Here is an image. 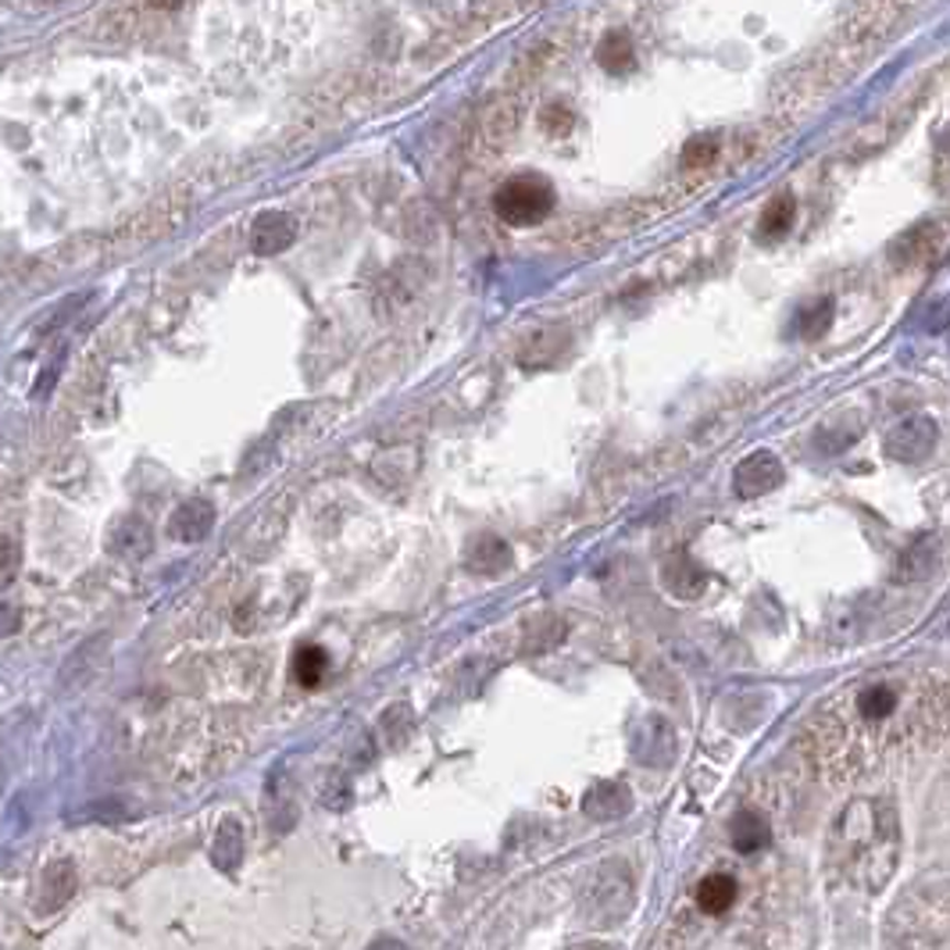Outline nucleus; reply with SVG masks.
<instances>
[{"instance_id": "obj_1", "label": "nucleus", "mask_w": 950, "mask_h": 950, "mask_svg": "<svg viewBox=\"0 0 950 950\" xmlns=\"http://www.w3.org/2000/svg\"><path fill=\"white\" fill-rule=\"evenodd\" d=\"M494 208L500 214V222H508V225H537L554 208V186L540 176L511 179L497 190Z\"/></svg>"}, {"instance_id": "obj_2", "label": "nucleus", "mask_w": 950, "mask_h": 950, "mask_svg": "<svg viewBox=\"0 0 950 950\" xmlns=\"http://www.w3.org/2000/svg\"><path fill=\"white\" fill-rule=\"evenodd\" d=\"M937 422L926 419V415H915V419H904L901 426L890 429L886 437V451L897 457V462H918V457L932 454L937 448Z\"/></svg>"}, {"instance_id": "obj_3", "label": "nucleus", "mask_w": 950, "mask_h": 950, "mask_svg": "<svg viewBox=\"0 0 950 950\" xmlns=\"http://www.w3.org/2000/svg\"><path fill=\"white\" fill-rule=\"evenodd\" d=\"M740 901V883L729 872H715L697 886V908L708 918H726Z\"/></svg>"}, {"instance_id": "obj_4", "label": "nucleus", "mask_w": 950, "mask_h": 950, "mask_svg": "<svg viewBox=\"0 0 950 950\" xmlns=\"http://www.w3.org/2000/svg\"><path fill=\"white\" fill-rule=\"evenodd\" d=\"M780 479H783L780 462H775L772 454L758 451V454H751V457H747V462L737 468V494L758 497V494H765V489H772Z\"/></svg>"}, {"instance_id": "obj_5", "label": "nucleus", "mask_w": 950, "mask_h": 950, "mask_svg": "<svg viewBox=\"0 0 950 950\" xmlns=\"http://www.w3.org/2000/svg\"><path fill=\"white\" fill-rule=\"evenodd\" d=\"M940 568V540L937 537H923L915 540L908 551L901 554L897 561V579L901 583H915V579H926Z\"/></svg>"}, {"instance_id": "obj_6", "label": "nucleus", "mask_w": 950, "mask_h": 950, "mask_svg": "<svg viewBox=\"0 0 950 950\" xmlns=\"http://www.w3.org/2000/svg\"><path fill=\"white\" fill-rule=\"evenodd\" d=\"M769 843H772V826L761 811L743 808L732 818V847H737L740 854H761Z\"/></svg>"}, {"instance_id": "obj_7", "label": "nucleus", "mask_w": 950, "mask_h": 950, "mask_svg": "<svg viewBox=\"0 0 950 950\" xmlns=\"http://www.w3.org/2000/svg\"><path fill=\"white\" fill-rule=\"evenodd\" d=\"M894 708H897V694L886 683H872L858 694V715L865 718V722H883V718L894 715Z\"/></svg>"}, {"instance_id": "obj_8", "label": "nucleus", "mask_w": 950, "mask_h": 950, "mask_svg": "<svg viewBox=\"0 0 950 950\" xmlns=\"http://www.w3.org/2000/svg\"><path fill=\"white\" fill-rule=\"evenodd\" d=\"M797 219V205L794 197H775L772 205L765 208V214H761V236L765 240H780L789 225H794Z\"/></svg>"}, {"instance_id": "obj_9", "label": "nucleus", "mask_w": 950, "mask_h": 950, "mask_svg": "<svg viewBox=\"0 0 950 950\" xmlns=\"http://www.w3.org/2000/svg\"><path fill=\"white\" fill-rule=\"evenodd\" d=\"M325 669H329V658H325L322 647H300V651H297L294 675H297L300 686H319Z\"/></svg>"}, {"instance_id": "obj_10", "label": "nucleus", "mask_w": 950, "mask_h": 950, "mask_svg": "<svg viewBox=\"0 0 950 950\" xmlns=\"http://www.w3.org/2000/svg\"><path fill=\"white\" fill-rule=\"evenodd\" d=\"M932 229L929 225H923V229H912L908 236H901L897 240V251H894V262L897 265H915V262H923V257L932 251Z\"/></svg>"}, {"instance_id": "obj_11", "label": "nucleus", "mask_w": 950, "mask_h": 950, "mask_svg": "<svg viewBox=\"0 0 950 950\" xmlns=\"http://www.w3.org/2000/svg\"><path fill=\"white\" fill-rule=\"evenodd\" d=\"M597 57H600V65L608 71H626L632 65V47H629V40L622 33H611L608 40H604V47H600Z\"/></svg>"}, {"instance_id": "obj_12", "label": "nucleus", "mask_w": 950, "mask_h": 950, "mask_svg": "<svg viewBox=\"0 0 950 950\" xmlns=\"http://www.w3.org/2000/svg\"><path fill=\"white\" fill-rule=\"evenodd\" d=\"M829 322H832V300H818L811 311H804L800 333L808 336V340H818V336H822L826 329H829Z\"/></svg>"}, {"instance_id": "obj_13", "label": "nucleus", "mask_w": 950, "mask_h": 950, "mask_svg": "<svg viewBox=\"0 0 950 950\" xmlns=\"http://www.w3.org/2000/svg\"><path fill=\"white\" fill-rule=\"evenodd\" d=\"M715 154H718L715 136H697V140H689V147L683 151V165L686 168H708L715 162Z\"/></svg>"}, {"instance_id": "obj_14", "label": "nucleus", "mask_w": 950, "mask_h": 950, "mask_svg": "<svg viewBox=\"0 0 950 950\" xmlns=\"http://www.w3.org/2000/svg\"><path fill=\"white\" fill-rule=\"evenodd\" d=\"M368 950H405L400 943H394V940H379L376 947H368Z\"/></svg>"}]
</instances>
